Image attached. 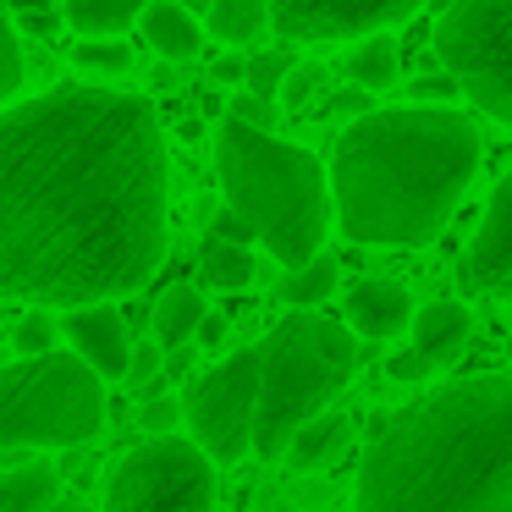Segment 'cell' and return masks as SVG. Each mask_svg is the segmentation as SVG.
Returning <instances> with one entry per match:
<instances>
[{
    "label": "cell",
    "instance_id": "17",
    "mask_svg": "<svg viewBox=\"0 0 512 512\" xmlns=\"http://www.w3.org/2000/svg\"><path fill=\"white\" fill-rule=\"evenodd\" d=\"M347 441H353V413H320V419H309L292 435L287 463L303 468V474H320V468H331L347 452Z\"/></svg>",
    "mask_w": 512,
    "mask_h": 512
},
{
    "label": "cell",
    "instance_id": "3",
    "mask_svg": "<svg viewBox=\"0 0 512 512\" xmlns=\"http://www.w3.org/2000/svg\"><path fill=\"white\" fill-rule=\"evenodd\" d=\"M479 127L463 111H369L331 144V204L358 248H424L457 215L479 171Z\"/></svg>",
    "mask_w": 512,
    "mask_h": 512
},
{
    "label": "cell",
    "instance_id": "34",
    "mask_svg": "<svg viewBox=\"0 0 512 512\" xmlns=\"http://www.w3.org/2000/svg\"><path fill=\"white\" fill-rule=\"evenodd\" d=\"M314 83H320V72H298V78H287V89H281V100H287V105H298L303 94L314 89Z\"/></svg>",
    "mask_w": 512,
    "mask_h": 512
},
{
    "label": "cell",
    "instance_id": "13",
    "mask_svg": "<svg viewBox=\"0 0 512 512\" xmlns=\"http://www.w3.org/2000/svg\"><path fill=\"white\" fill-rule=\"evenodd\" d=\"M413 314L419 309H413L402 281L369 276L347 292V325H353L358 336H375V342H386V336H397V331H413Z\"/></svg>",
    "mask_w": 512,
    "mask_h": 512
},
{
    "label": "cell",
    "instance_id": "24",
    "mask_svg": "<svg viewBox=\"0 0 512 512\" xmlns=\"http://www.w3.org/2000/svg\"><path fill=\"white\" fill-rule=\"evenodd\" d=\"M56 342H61V320H50V309H28L12 325L17 358H45V353H56Z\"/></svg>",
    "mask_w": 512,
    "mask_h": 512
},
{
    "label": "cell",
    "instance_id": "11",
    "mask_svg": "<svg viewBox=\"0 0 512 512\" xmlns=\"http://www.w3.org/2000/svg\"><path fill=\"white\" fill-rule=\"evenodd\" d=\"M457 276H463V287L485 292V298L512 303V171L490 193L485 221H479V232L468 237L463 259H457Z\"/></svg>",
    "mask_w": 512,
    "mask_h": 512
},
{
    "label": "cell",
    "instance_id": "9",
    "mask_svg": "<svg viewBox=\"0 0 512 512\" xmlns=\"http://www.w3.org/2000/svg\"><path fill=\"white\" fill-rule=\"evenodd\" d=\"M182 419L193 430V446L215 463H243L254 452V419H259V347H237L215 369H204L182 397Z\"/></svg>",
    "mask_w": 512,
    "mask_h": 512
},
{
    "label": "cell",
    "instance_id": "19",
    "mask_svg": "<svg viewBox=\"0 0 512 512\" xmlns=\"http://www.w3.org/2000/svg\"><path fill=\"white\" fill-rule=\"evenodd\" d=\"M149 0H67V23L83 39H122L133 23H144Z\"/></svg>",
    "mask_w": 512,
    "mask_h": 512
},
{
    "label": "cell",
    "instance_id": "38",
    "mask_svg": "<svg viewBox=\"0 0 512 512\" xmlns=\"http://www.w3.org/2000/svg\"><path fill=\"white\" fill-rule=\"evenodd\" d=\"M50 512H94V507H89V501H78V496H72V501H56Z\"/></svg>",
    "mask_w": 512,
    "mask_h": 512
},
{
    "label": "cell",
    "instance_id": "6",
    "mask_svg": "<svg viewBox=\"0 0 512 512\" xmlns=\"http://www.w3.org/2000/svg\"><path fill=\"white\" fill-rule=\"evenodd\" d=\"M105 430V380L78 353L12 358L0 369V452L83 446Z\"/></svg>",
    "mask_w": 512,
    "mask_h": 512
},
{
    "label": "cell",
    "instance_id": "23",
    "mask_svg": "<svg viewBox=\"0 0 512 512\" xmlns=\"http://www.w3.org/2000/svg\"><path fill=\"white\" fill-rule=\"evenodd\" d=\"M199 276L210 281V287H221V292H237V287H248V281H254V254H248V248H237V243L210 237V243L199 248Z\"/></svg>",
    "mask_w": 512,
    "mask_h": 512
},
{
    "label": "cell",
    "instance_id": "12",
    "mask_svg": "<svg viewBox=\"0 0 512 512\" xmlns=\"http://www.w3.org/2000/svg\"><path fill=\"white\" fill-rule=\"evenodd\" d=\"M61 336H67L72 353L100 380H127V369H133V336H127V320L116 314V303L67 309L61 314Z\"/></svg>",
    "mask_w": 512,
    "mask_h": 512
},
{
    "label": "cell",
    "instance_id": "7",
    "mask_svg": "<svg viewBox=\"0 0 512 512\" xmlns=\"http://www.w3.org/2000/svg\"><path fill=\"white\" fill-rule=\"evenodd\" d=\"M435 61L490 122L512 127V0H452L435 23Z\"/></svg>",
    "mask_w": 512,
    "mask_h": 512
},
{
    "label": "cell",
    "instance_id": "1",
    "mask_svg": "<svg viewBox=\"0 0 512 512\" xmlns=\"http://www.w3.org/2000/svg\"><path fill=\"white\" fill-rule=\"evenodd\" d=\"M171 160L144 94L56 83L0 111V298L89 309L166 259Z\"/></svg>",
    "mask_w": 512,
    "mask_h": 512
},
{
    "label": "cell",
    "instance_id": "14",
    "mask_svg": "<svg viewBox=\"0 0 512 512\" xmlns=\"http://www.w3.org/2000/svg\"><path fill=\"white\" fill-rule=\"evenodd\" d=\"M468 331H474V320H468L463 303H424L413 314V353L424 364H446L468 347Z\"/></svg>",
    "mask_w": 512,
    "mask_h": 512
},
{
    "label": "cell",
    "instance_id": "35",
    "mask_svg": "<svg viewBox=\"0 0 512 512\" xmlns=\"http://www.w3.org/2000/svg\"><path fill=\"white\" fill-rule=\"evenodd\" d=\"M331 105H336V111H347L353 122H358V116H369V105H364V89H342Z\"/></svg>",
    "mask_w": 512,
    "mask_h": 512
},
{
    "label": "cell",
    "instance_id": "10",
    "mask_svg": "<svg viewBox=\"0 0 512 512\" xmlns=\"http://www.w3.org/2000/svg\"><path fill=\"white\" fill-rule=\"evenodd\" d=\"M424 0H270V28L287 45H325V39H369L419 12Z\"/></svg>",
    "mask_w": 512,
    "mask_h": 512
},
{
    "label": "cell",
    "instance_id": "15",
    "mask_svg": "<svg viewBox=\"0 0 512 512\" xmlns=\"http://www.w3.org/2000/svg\"><path fill=\"white\" fill-rule=\"evenodd\" d=\"M138 28H144L149 50H160V61H193L204 50L199 17H193L188 6H177V0H149Z\"/></svg>",
    "mask_w": 512,
    "mask_h": 512
},
{
    "label": "cell",
    "instance_id": "25",
    "mask_svg": "<svg viewBox=\"0 0 512 512\" xmlns=\"http://www.w3.org/2000/svg\"><path fill=\"white\" fill-rule=\"evenodd\" d=\"M23 78H28V67H23V45H17V28H12V17H0V111L23 94Z\"/></svg>",
    "mask_w": 512,
    "mask_h": 512
},
{
    "label": "cell",
    "instance_id": "33",
    "mask_svg": "<svg viewBox=\"0 0 512 512\" xmlns=\"http://www.w3.org/2000/svg\"><path fill=\"white\" fill-rule=\"evenodd\" d=\"M386 375H391V380H402V386H413V380H424V375H430V364H424V358L408 347V353H397V358L386 364Z\"/></svg>",
    "mask_w": 512,
    "mask_h": 512
},
{
    "label": "cell",
    "instance_id": "27",
    "mask_svg": "<svg viewBox=\"0 0 512 512\" xmlns=\"http://www.w3.org/2000/svg\"><path fill=\"white\" fill-rule=\"evenodd\" d=\"M177 424H188L182 419V402L177 397H144V408H138V430L149 435V441H160V435H177Z\"/></svg>",
    "mask_w": 512,
    "mask_h": 512
},
{
    "label": "cell",
    "instance_id": "31",
    "mask_svg": "<svg viewBox=\"0 0 512 512\" xmlns=\"http://www.w3.org/2000/svg\"><path fill=\"white\" fill-rule=\"evenodd\" d=\"M210 237H221V243H237V248H248V237H254V226H248L243 215L221 210V215L210 221Z\"/></svg>",
    "mask_w": 512,
    "mask_h": 512
},
{
    "label": "cell",
    "instance_id": "29",
    "mask_svg": "<svg viewBox=\"0 0 512 512\" xmlns=\"http://www.w3.org/2000/svg\"><path fill=\"white\" fill-rule=\"evenodd\" d=\"M127 386H133V391H155V386H160V347H155V342L133 347V369H127Z\"/></svg>",
    "mask_w": 512,
    "mask_h": 512
},
{
    "label": "cell",
    "instance_id": "2",
    "mask_svg": "<svg viewBox=\"0 0 512 512\" xmlns=\"http://www.w3.org/2000/svg\"><path fill=\"white\" fill-rule=\"evenodd\" d=\"M353 512H512V375H468L391 413Z\"/></svg>",
    "mask_w": 512,
    "mask_h": 512
},
{
    "label": "cell",
    "instance_id": "8",
    "mask_svg": "<svg viewBox=\"0 0 512 512\" xmlns=\"http://www.w3.org/2000/svg\"><path fill=\"white\" fill-rule=\"evenodd\" d=\"M215 496V457L193 446V435H160L111 463L100 512H215Z\"/></svg>",
    "mask_w": 512,
    "mask_h": 512
},
{
    "label": "cell",
    "instance_id": "28",
    "mask_svg": "<svg viewBox=\"0 0 512 512\" xmlns=\"http://www.w3.org/2000/svg\"><path fill=\"white\" fill-rule=\"evenodd\" d=\"M232 122L270 133V127H276V105H270L265 94H237V100H232Z\"/></svg>",
    "mask_w": 512,
    "mask_h": 512
},
{
    "label": "cell",
    "instance_id": "16",
    "mask_svg": "<svg viewBox=\"0 0 512 512\" xmlns=\"http://www.w3.org/2000/svg\"><path fill=\"white\" fill-rule=\"evenodd\" d=\"M149 320H155V347H160V353H182V347L204 331V298H199V287H193V281L166 287Z\"/></svg>",
    "mask_w": 512,
    "mask_h": 512
},
{
    "label": "cell",
    "instance_id": "36",
    "mask_svg": "<svg viewBox=\"0 0 512 512\" xmlns=\"http://www.w3.org/2000/svg\"><path fill=\"white\" fill-rule=\"evenodd\" d=\"M215 78H221V83H243L248 78V61H237V56H226V61H215Z\"/></svg>",
    "mask_w": 512,
    "mask_h": 512
},
{
    "label": "cell",
    "instance_id": "37",
    "mask_svg": "<svg viewBox=\"0 0 512 512\" xmlns=\"http://www.w3.org/2000/svg\"><path fill=\"white\" fill-rule=\"evenodd\" d=\"M281 61H287V56H259V61H248V72H254L259 83H270L281 72Z\"/></svg>",
    "mask_w": 512,
    "mask_h": 512
},
{
    "label": "cell",
    "instance_id": "4",
    "mask_svg": "<svg viewBox=\"0 0 512 512\" xmlns=\"http://www.w3.org/2000/svg\"><path fill=\"white\" fill-rule=\"evenodd\" d=\"M215 177H221L226 210L243 215L254 237L287 270H303L309 259H320L336 210L331 166H320V155L226 116L215 127Z\"/></svg>",
    "mask_w": 512,
    "mask_h": 512
},
{
    "label": "cell",
    "instance_id": "5",
    "mask_svg": "<svg viewBox=\"0 0 512 512\" xmlns=\"http://www.w3.org/2000/svg\"><path fill=\"white\" fill-rule=\"evenodd\" d=\"M358 342L347 325L325 314H287L259 342V419H254V457H287L292 435L320 419L325 402L353 380Z\"/></svg>",
    "mask_w": 512,
    "mask_h": 512
},
{
    "label": "cell",
    "instance_id": "39",
    "mask_svg": "<svg viewBox=\"0 0 512 512\" xmlns=\"http://www.w3.org/2000/svg\"><path fill=\"white\" fill-rule=\"evenodd\" d=\"M177 6H188V12H193V17H199V12H204V17H210V0H177Z\"/></svg>",
    "mask_w": 512,
    "mask_h": 512
},
{
    "label": "cell",
    "instance_id": "21",
    "mask_svg": "<svg viewBox=\"0 0 512 512\" xmlns=\"http://www.w3.org/2000/svg\"><path fill=\"white\" fill-rule=\"evenodd\" d=\"M210 34L221 45H259L270 34V0H210Z\"/></svg>",
    "mask_w": 512,
    "mask_h": 512
},
{
    "label": "cell",
    "instance_id": "20",
    "mask_svg": "<svg viewBox=\"0 0 512 512\" xmlns=\"http://www.w3.org/2000/svg\"><path fill=\"white\" fill-rule=\"evenodd\" d=\"M347 78H353V89L364 94H380L391 89V83L402 78V50L391 34H369L353 45V56H347Z\"/></svg>",
    "mask_w": 512,
    "mask_h": 512
},
{
    "label": "cell",
    "instance_id": "22",
    "mask_svg": "<svg viewBox=\"0 0 512 512\" xmlns=\"http://www.w3.org/2000/svg\"><path fill=\"white\" fill-rule=\"evenodd\" d=\"M336 259L331 254H320V259H309L303 270H287V276L276 281V298L287 303V314H309L314 303H325L336 292Z\"/></svg>",
    "mask_w": 512,
    "mask_h": 512
},
{
    "label": "cell",
    "instance_id": "32",
    "mask_svg": "<svg viewBox=\"0 0 512 512\" xmlns=\"http://www.w3.org/2000/svg\"><path fill=\"white\" fill-rule=\"evenodd\" d=\"M17 23H23V28H28V34H34V39H56L67 17H56V12H50V6H34V12H23V17H17Z\"/></svg>",
    "mask_w": 512,
    "mask_h": 512
},
{
    "label": "cell",
    "instance_id": "26",
    "mask_svg": "<svg viewBox=\"0 0 512 512\" xmlns=\"http://www.w3.org/2000/svg\"><path fill=\"white\" fill-rule=\"evenodd\" d=\"M72 61L89 67V72H127L133 67V56H127L122 39H83V45L72 50Z\"/></svg>",
    "mask_w": 512,
    "mask_h": 512
},
{
    "label": "cell",
    "instance_id": "30",
    "mask_svg": "<svg viewBox=\"0 0 512 512\" xmlns=\"http://www.w3.org/2000/svg\"><path fill=\"white\" fill-rule=\"evenodd\" d=\"M457 94H463V89H457L446 72H441V78H419V83H413V105H424V111H446Z\"/></svg>",
    "mask_w": 512,
    "mask_h": 512
},
{
    "label": "cell",
    "instance_id": "18",
    "mask_svg": "<svg viewBox=\"0 0 512 512\" xmlns=\"http://www.w3.org/2000/svg\"><path fill=\"white\" fill-rule=\"evenodd\" d=\"M56 501H61V474L39 457L0 474V512H50Z\"/></svg>",
    "mask_w": 512,
    "mask_h": 512
}]
</instances>
